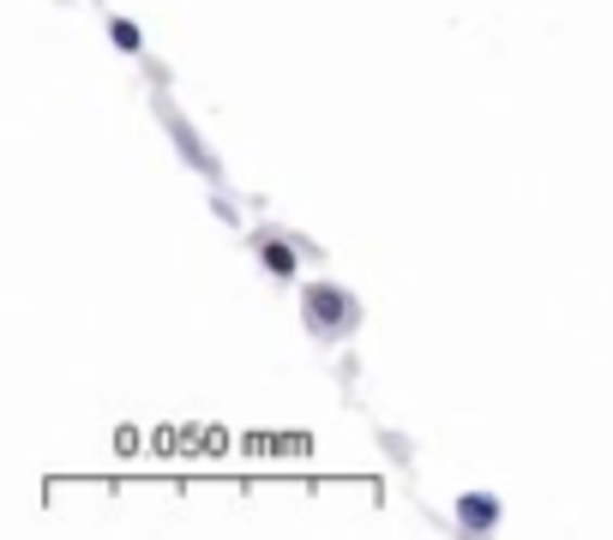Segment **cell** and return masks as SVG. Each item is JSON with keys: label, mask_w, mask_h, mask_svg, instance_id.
<instances>
[{"label": "cell", "mask_w": 613, "mask_h": 540, "mask_svg": "<svg viewBox=\"0 0 613 540\" xmlns=\"http://www.w3.org/2000/svg\"><path fill=\"white\" fill-rule=\"evenodd\" d=\"M463 523H494V499H463Z\"/></svg>", "instance_id": "cell-3"}, {"label": "cell", "mask_w": 613, "mask_h": 540, "mask_svg": "<svg viewBox=\"0 0 613 540\" xmlns=\"http://www.w3.org/2000/svg\"><path fill=\"white\" fill-rule=\"evenodd\" d=\"M259 258H265V270H271V277H295V246L265 241V246H259Z\"/></svg>", "instance_id": "cell-2"}, {"label": "cell", "mask_w": 613, "mask_h": 540, "mask_svg": "<svg viewBox=\"0 0 613 540\" xmlns=\"http://www.w3.org/2000/svg\"><path fill=\"white\" fill-rule=\"evenodd\" d=\"M307 307H314L319 331H331V324H343V307H349V300H343L337 288H314V295H307Z\"/></svg>", "instance_id": "cell-1"}]
</instances>
